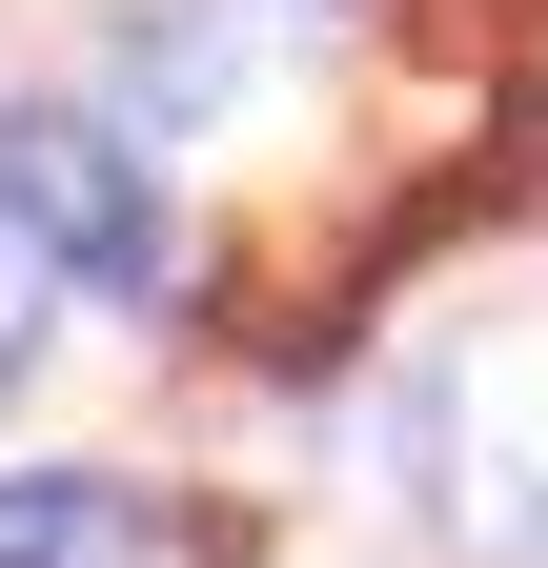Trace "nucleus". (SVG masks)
<instances>
[{
	"instance_id": "nucleus-1",
	"label": "nucleus",
	"mask_w": 548,
	"mask_h": 568,
	"mask_svg": "<svg viewBox=\"0 0 548 568\" xmlns=\"http://www.w3.org/2000/svg\"><path fill=\"white\" fill-rule=\"evenodd\" d=\"M0 244L82 264L102 305H163V284H183V224H163L143 142H122L102 102H0Z\"/></svg>"
},
{
	"instance_id": "nucleus-4",
	"label": "nucleus",
	"mask_w": 548,
	"mask_h": 568,
	"mask_svg": "<svg viewBox=\"0 0 548 568\" xmlns=\"http://www.w3.org/2000/svg\"><path fill=\"white\" fill-rule=\"evenodd\" d=\"M21 345H41V305H21V264H0V386H21Z\"/></svg>"
},
{
	"instance_id": "nucleus-2",
	"label": "nucleus",
	"mask_w": 548,
	"mask_h": 568,
	"mask_svg": "<svg viewBox=\"0 0 548 568\" xmlns=\"http://www.w3.org/2000/svg\"><path fill=\"white\" fill-rule=\"evenodd\" d=\"M447 508L488 528V548H548V366H467V406H447Z\"/></svg>"
},
{
	"instance_id": "nucleus-3",
	"label": "nucleus",
	"mask_w": 548,
	"mask_h": 568,
	"mask_svg": "<svg viewBox=\"0 0 548 568\" xmlns=\"http://www.w3.org/2000/svg\"><path fill=\"white\" fill-rule=\"evenodd\" d=\"M0 568H143V508L82 487V467H21L0 487Z\"/></svg>"
}]
</instances>
